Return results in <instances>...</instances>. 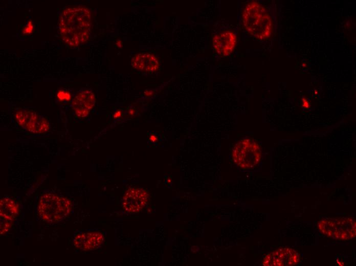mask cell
<instances>
[{
  "label": "cell",
  "mask_w": 356,
  "mask_h": 266,
  "mask_svg": "<svg viewBox=\"0 0 356 266\" xmlns=\"http://www.w3.org/2000/svg\"><path fill=\"white\" fill-rule=\"evenodd\" d=\"M91 12L83 6L65 8L60 13L58 28L62 40L71 47L85 43L90 38Z\"/></svg>",
  "instance_id": "obj_1"
},
{
  "label": "cell",
  "mask_w": 356,
  "mask_h": 266,
  "mask_svg": "<svg viewBox=\"0 0 356 266\" xmlns=\"http://www.w3.org/2000/svg\"><path fill=\"white\" fill-rule=\"evenodd\" d=\"M242 19L245 29L252 36L260 40L271 36L273 31L271 17L267 10L258 2L252 1L246 5Z\"/></svg>",
  "instance_id": "obj_2"
},
{
  "label": "cell",
  "mask_w": 356,
  "mask_h": 266,
  "mask_svg": "<svg viewBox=\"0 0 356 266\" xmlns=\"http://www.w3.org/2000/svg\"><path fill=\"white\" fill-rule=\"evenodd\" d=\"M72 203L68 198L50 192L44 193L37 207L40 218L49 223L62 221L70 213Z\"/></svg>",
  "instance_id": "obj_3"
},
{
  "label": "cell",
  "mask_w": 356,
  "mask_h": 266,
  "mask_svg": "<svg viewBox=\"0 0 356 266\" xmlns=\"http://www.w3.org/2000/svg\"><path fill=\"white\" fill-rule=\"evenodd\" d=\"M261 157L259 144L250 138L240 140L234 145L231 152L232 162L242 170L255 168L260 163Z\"/></svg>",
  "instance_id": "obj_4"
},
{
  "label": "cell",
  "mask_w": 356,
  "mask_h": 266,
  "mask_svg": "<svg viewBox=\"0 0 356 266\" xmlns=\"http://www.w3.org/2000/svg\"><path fill=\"white\" fill-rule=\"evenodd\" d=\"M355 220L353 217L326 218L318 224L319 231L324 235L337 240H349L356 235Z\"/></svg>",
  "instance_id": "obj_5"
},
{
  "label": "cell",
  "mask_w": 356,
  "mask_h": 266,
  "mask_svg": "<svg viewBox=\"0 0 356 266\" xmlns=\"http://www.w3.org/2000/svg\"><path fill=\"white\" fill-rule=\"evenodd\" d=\"M17 122L27 130L35 134L48 131L50 124L43 116H39L35 112L25 108L17 110L15 115Z\"/></svg>",
  "instance_id": "obj_6"
},
{
  "label": "cell",
  "mask_w": 356,
  "mask_h": 266,
  "mask_svg": "<svg viewBox=\"0 0 356 266\" xmlns=\"http://www.w3.org/2000/svg\"><path fill=\"white\" fill-rule=\"evenodd\" d=\"M300 254L295 250L285 247L277 249L263 257L262 264L265 266H291L300 261Z\"/></svg>",
  "instance_id": "obj_7"
},
{
  "label": "cell",
  "mask_w": 356,
  "mask_h": 266,
  "mask_svg": "<svg viewBox=\"0 0 356 266\" xmlns=\"http://www.w3.org/2000/svg\"><path fill=\"white\" fill-rule=\"evenodd\" d=\"M149 194L141 188L130 187L126 190L122 198V206L127 213H137L147 205Z\"/></svg>",
  "instance_id": "obj_8"
},
{
  "label": "cell",
  "mask_w": 356,
  "mask_h": 266,
  "mask_svg": "<svg viewBox=\"0 0 356 266\" xmlns=\"http://www.w3.org/2000/svg\"><path fill=\"white\" fill-rule=\"evenodd\" d=\"M95 103V97L92 91L81 89L74 96L71 106L75 115L81 118L86 117Z\"/></svg>",
  "instance_id": "obj_9"
},
{
  "label": "cell",
  "mask_w": 356,
  "mask_h": 266,
  "mask_svg": "<svg viewBox=\"0 0 356 266\" xmlns=\"http://www.w3.org/2000/svg\"><path fill=\"white\" fill-rule=\"evenodd\" d=\"M104 241V235L99 231L80 232L74 236L73 243L77 249L90 251L99 248Z\"/></svg>",
  "instance_id": "obj_10"
},
{
  "label": "cell",
  "mask_w": 356,
  "mask_h": 266,
  "mask_svg": "<svg viewBox=\"0 0 356 266\" xmlns=\"http://www.w3.org/2000/svg\"><path fill=\"white\" fill-rule=\"evenodd\" d=\"M236 41L235 34L228 30L219 32L212 38L213 47L216 54L220 56L230 55L235 49Z\"/></svg>",
  "instance_id": "obj_11"
},
{
  "label": "cell",
  "mask_w": 356,
  "mask_h": 266,
  "mask_svg": "<svg viewBox=\"0 0 356 266\" xmlns=\"http://www.w3.org/2000/svg\"><path fill=\"white\" fill-rule=\"evenodd\" d=\"M132 66L141 71L154 72L159 67L157 58L153 54L148 53H141L136 55L132 59Z\"/></svg>",
  "instance_id": "obj_12"
},
{
  "label": "cell",
  "mask_w": 356,
  "mask_h": 266,
  "mask_svg": "<svg viewBox=\"0 0 356 266\" xmlns=\"http://www.w3.org/2000/svg\"><path fill=\"white\" fill-rule=\"evenodd\" d=\"M0 214L1 218L7 221H13L18 215L19 206L12 199L3 198L0 203Z\"/></svg>",
  "instance_id": "obj_13"
},
{
  "label": "cell",
  "mask_w": 356,
  "mask_h": 266,
  "mask_svg": "<svg viewBox=\"0 0 356 266\" xmlns=\"http://www.w3.org/2000/svg\"><path fill=\"white\" fill-rule=\"evenodd\" d=\"M56 97L59 102H68L71 100L72 95L68 90L60 88L57 92Z\"/></svg>",
  "instance_id": "obj_14"
},
{
  "label": "cell",
  "mask_w": 356,
  "mask_h": 266,
  "mask_svg": "<svg viewBox=\"0 0 356 266\" xmlns=\"http://www.w3.org/2000/svg\"><path fill=\"white\" fill-rule=\"evenodd\" d=\"M11 227L10 221L5 220L1 223V234L4 235L8 232Z\"/></svg>",
  "instance_id": "obj_15"
},
{
  "label": "cell",
  "mask_w": 356,
  "mask_h": 266,
  "mask_svg": "<svg viewBox=\"0 0 356 266\" xmlns=\"http://www.w3.org/2000/svg\"><path fill=\"white\" fill-rule=\"evenodd\" d=\"M33 30V25L31 20H30L25 26L23 30V33L25 34H30Z\"/></svg>",
  "instance_id": "obj_16"
},
{
  "label": "cell",
  "mask_w": 356,
  "mask_h": 266,
  "mask_svg": "<svg viewBox=\"0 0 356 266\" xmlns=\"http://www.w3.org/2000/svg\"><path fill=\"white\" fill-rule=\"evenodd\" d=\"M121 115V112L120 110H117L116 112L113 115V117L114 118H118L120 117Z\"/></svg>",
  "instance_id": "obj_17"
},
{
  "label": "cell",
  "mask_w": 356,
  "mask_h": 266,
  "mask_svg": "<svg viewBox=\"0 0 356 266\" xmlns=\"http://www.w3.org/2000/svg\"><path fill=\"white\" fill-rule=\"evenodd\" d=\"M149 140L151 141L154 142L158 140V138L155 135H152L149 137Z\"/></svg>",
  "instance_id": "obj_18"
},
{
  "label": "cell",
  "mask_w": 356,
  "mask_h": 266,
  "mask_svg": "<svg viewBox=\"0 0 356 266\" xmlns=\"http://www.w3.org/2000/svg\"><path fill=\"white\" fill-rule=\"evenodd\" d=\"M303 105L305 108H307L309 106L308 101L305 98L303 99Z\"/></svg>",
  "instance_id": "obj_19"
},
{
  "label": "cell",
  "mask_w": 356,
  "mask_h": 266,
  "mask_svg": "<svg viewBox=\"0 0 356 266\" xmlns=\"http://www.w3.org/2000/svg\"><path fill=\"white\" fill-rule=\"evenodd\" d=\"M116 45L120 48L122 47V42L120 40H118L116 41Z\"/></svg>",
  "instance_id": "obj_20"
},
{
  "label": "cell",
  "mask_w": 356,
  "mask_h": 266,
  "mask_svg": "<svg viewBox=\"0 0 356 266\" xmlns=\"http://www.w3.org/2000/svg\"><path fill=\"white\" fill-rule=\"evenodd\" d=\"M134 111L132 109H131V110L129 111V114H131V115H133V114H134Z\"/></svg>",
  "instance_id": "obj_21"
}]
</instances>
